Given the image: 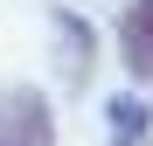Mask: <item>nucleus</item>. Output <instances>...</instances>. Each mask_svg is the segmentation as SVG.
I'll use <instances>...</instances> for the list:
<instances>
[{"label": "nucleus", "instance_id": "nucleus-1", "mask_svg": "<svg viewBox=\"0 0 153 146\" xmlns=\"http://www.w3.org/2000/svg\"><path fill=\"white\" fill-rule=\"evenodd\" d=\"M49 139H56L49 97L35 84H7L0 90V146H49Z\"/></svg>", "mask_w": 153, "mask_h": 146}, {"label": "nucleus", "instance_id": "nucleus-2", "mask_svg": "<svg viewBox=\"0 0 153 146\" xmlns=\"http://www.w3.org/2000/svg\"><path fill=\"white\" fill-rule=\"evenodd\" d=\"M118 49H125V70L139 84H153V0H132L118 21Z\"/></svg>", "mask_w": 153, "mask_h": 146}, {"label": "nucleus", "instance_id": "nucleus-3", "mask_svg": "<svg viewBox=\"0 0 153 146\" xmlns=\"http://www.w3.org/2000/svg\"><path fill=\"white\" fill-rule=\"evenodd\" d=\"M146 132H153L146 104H111V146H146Z\"/></svg>", "mask_w": 153, "mask_h": 146}]
</instances>
